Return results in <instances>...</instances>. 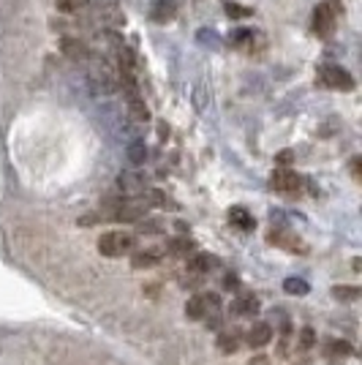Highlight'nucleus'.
<instances>
[{
	"instance_id": "obj_18",
	"label": "nucleus",
	"mask_w": 362,
	"mask_h": 365,
	"mask_svg": "<svg viewBox=\"0 0 362 365\" xmlns=\"http://www.w3.org/2000/svg\"><path fill=\"white\" fill-rule=\"evenodd\" d=\"M172 257H188L191 251H194V243L188 240V237H177V240H172L169 248H166Z\"/></svg>"
},
{
	"instance_id": "obj_12",
	"label": "nucleus",
	"mask_w": 362,
	"mask_h": 365,
	"mask_svg": "<svg viewBox=\"0 0 362 365\" xmlns=\"http://www.w3.org/2000/svg\"><path fill=\"white\" fill-rule=\"evenodd\" d=\"M229 224L237 227L240 232H254V227H257L254 215L248 213L245 207H232V210H229Z\"/></svg>"
},
{
	"instance_id": "obj_22",
	"label": "nucleus",
	"mask_w": 362,
	"mask_h": 365,
	"mask_svg": "<svg viewBox=\"0 0 362 365\" xmlns=\"http://www.w3.org/2000/svg\"><path fill=\"white\" fill-rule=\"evenodd\" d=\"M118 182H120L123 191H128V194H136V191H142V182L136 180L134 175H120V178H118Z\"/></svg>"
},
{
	"instance_id": "obj_26",
	"label": "nucleus",
	"mask_w": 362,
	"mask_h": 365,
	"mask_svg": "<svg viewBox=\"0 0 362 365\" xmlns=\"http://www.w3.org/2000/svg\"><path fill=\"white\" fill-rule=\"evenodd\" d=\"M128 155H131V161H134V164H142V161H145V155H148V150H145V145H139V142H136L134 148L128 150Z\"/></svg>"
},
{
	"instance_id": "obj_20",
	"label": "nucleus",
	"mask_w": 362,
	"mask_h": 365,
	"mask_svg": "<svg viewBox=\"0 0 362 365\" xmlns=\"http://www.w3.org/2000/svg\"><path fill=\"white\" fill-rule=\"evenodd\" d=\"M224 9H227V16H232V19H242V16H251V14H254V9L242 6V3H232V0H229Z\"/></svg>"
},
{
	"instance_id": "obj_1",
	"label": "nucleus",
	"mask_w": 362,
	"mask_h": 365,
	"mask_svg": "<svg viewBox=\"0 0 362 365\" xmlns=\"http://www.w3.org/2000/svg\"><path fill=\"white\" fill-rule=\"evenodd\" d=\"M343 14V3L341 0H321L316 9H314V22H311V31L316 38H330L335 33V25Z\"/></svg>"
},
{
	"instance_id": "obj_11",
	"label": "nucleus",
	"mask_w": 362,
	"mask_h": 365,
	"mask_svg": "<svg viewBox=\"0 0 362 365\" xmlns=\"http://www.w3.org/2000/svg\"><path fill=\"white\" fill-rule=\"evenodd\" d=\"M93 9L101 14V19L106 22H112V25H120L123 16H120V6H118V0H93Z\"/></svg>"
},
{
	"instance_id": "obj_4",
	"label": "nucleus",
	"mask_w": 362,
	"mask_h": 365,
	"mask_svg": "<svg viewBox=\"0 0 362 365\" xmlns=\"http://www.w3.org/2000/svg\"><path fill=\"white\" fill-rule=\"evenodd\" d=\"M131 248H134V235H128V232H106L98 237V251L109 259L123 257Z\"/></svg>"
},
{
	"instance_id": "obj_23",
	"label": "nucleus",
	"mask_w": 362,
	"mask_h": 365,
	"mask_svg": "<svg viewBox=\"0 0 362 365\" xmlns=\"http://www.w3.org/2000/svg\"><path fill=\"white\" fill-rule=\"evenodd\" d=\"M284 289H286L289 294H305V292H308V284L300 281V278H289L286 284H284Z\"/></svg>"
},
{
	"instance_id": "obj_8",
	"label": "nucleus",
	"mask_w": 362,
	"mask_h": 365,
	"mask_svg": "<svg viewBox=\"0 0 362 365\" xmlns=\"http://www.w3.org/2000/svg\"><path fill=\"white\" fill-rule=\"evenodd\" d=\"M348 354H351V344H348V341H341V338H330V341H324V346H321V357L330 360V363H341V360H346Z\"/></svg>"
},
{
	"instance_id": "obj_30",
	"label": "nucleus",
	"mask_w": 362,
	"mask_h": 365,
	"mask_svg": "<svg viewBox=\"0 0 362 365\" xmlns=\"http://www.w3.org/2000/svg\"><path fill=\"white\" fill-rule=\"evenodd\" d=\"M251 365H267V357H257V360H251Z\"/></svg>"
},
{
	"instance_id": "obj_19",
	"label": "nucleus",
	"mask_w": 362,
	"mask_h": 365,
	"mask_svg": "<svg viewBox=\"0 0 362 365\" xmlns=\"http://www.w3.org/2000/svg\"><path fill=\"white\" fill-rule=\"evenodd\" d=\"M128 109H131V118H134V120H148V118H150V112H148L142 98H131V101H128Z\"/></svg>"
},
{
	"instance_id": "obj_21",
	"label": "nucleus",
	"mask_w": 362,
	"mask_h": 365,
	"mask_svg": "<svg viewBox=\"0 0 362 365\" xmlns=\"http://www.w3.org/2000/svg\"><path fill=\"white\" fill-rule=\"evenodd\" d=\"M332 294H335V297H338V300H357V297H360V287H335V289H332Z\"/></svg>"
},
{
	"instance_id": "obj_7",
	"label": "nucleus",
	"mask_w": 362,
	"mask_h": 365,
	"mask_svg": "<svg viewBox=\"0 0 362 365\" xmlns=\"http://www.w3.org/2000/svg\"><path fill=\"white\" fill-rule=\"evenodd\" d=\"M229 41L237 46V49H242V52H257L259 46L264 44V38H262L257 31H251V28H240V31H234L232 36H229Z\"/></svg>"
},
{
	"instance_id": "obj_17",
	"label": "nucleus",
	"mask_w": 362,
	"mask_h": 365,
	"mask_svg": "<svg viewBox=\"0 0 362 365\" xmlns=\"http://www.w3.org/2000/svg\"><path fill=\"white\" fill-rule=\"evenodd\" d=\"M218 349L224 351V354H234V351L240 349V335L237 333H221L218 335Z\"/></svg>"
},
{
	"instance_id": "obj_25",
	"label": "nucleus",
	"mask_w": 362,
	"mask_h": 365,
	"mask_svg": "<svg viewBox=\"0 0 362 365\" xmlns=\"http://www.w3.org/2000/svg\"><path fill=\"white\" fill-rule=\"evenodd\" d=\"M58 3V9L66 11V14H71V11H79V6H82V0H55Z\"/></svg>"
},
{
	"instance_id": "obj_24",
	"label": "nucleus",
	"mask_w": 362,
	"mask_h": 365,
	"mask_svg": "<svg viewBox=\"0 0 362 365\" xmlns=\"http://www.w3.org/2000/svg\"><path fill=\"white\" fill-rule=\"evenodd\" d=\"M297 341H300V349H311V346H314V341H316V335H314L311 327H305Z\"/></svg>"
},
{
	"instance_id": "obj_29",
	"label": "nucleus",
	"mask_w": 362,
	"mask_h": 365,
	"mask_svg": "<svg viewBox=\"0 0 362 365\" xmlns=\"http://www.w3.org/2000/svg\"><path fill=\"white\" fill-rule=\"evenodd\" d=\"M227 287L229 289H234V287H237V278H234V275H229L227 278Z\"/></svg>"
},
{
	"instance_id": "obj_13",
	"label": "nucleus",
	"mask_w": 362,
	"mask_h": 365,
	"mask_svg": "<svg viewBox=\"0 0 362 365\" xmlns=\"http://www.w3.org/2000/svg\"><path fill=\"white\" fill-rule=\"evenodd\" d=\"M212 267V259L207 254H191L188 264H185V273L188 275H205Z\"/></svg>"
},
{
	"instance_id": "obj_6",
	"label": "nucleus",
	"mask_w": 362,
	"mask_h": 365,
	"mask_svg": "<svg viewBox=\"0 0 362 365\" xmlns=\"http://www.w3.org/2000/svg\"><path fill=\"white\" fill-rule=\"evenodd\" d=\"M267 243L278 245V248H286L291 254H305L308 251V245L302 243L294 232H286V229H272L270 235H267Z\"/></svg>"
},
{
	"instance_id": "obj_2",
	"label": "nucleus",
	"mask_w": 362,
	"mask_h": 365,
	"mask_svg": "<svg viewBox=\"0 0 362 365\" xmlns=\"http://www.w3.org/2000/svg\"><path fill=\"white\" fill-rule=\"evenodd\" d=\"M316 79L321 88H330V91H354V76L343 66H335V63L321 66Z\"/></svg>"
},
{
	"instance_id": "obj_27",
	"label": "nucleus",
	"mask_w": 362,
	"mask_h": 365,
	"mask_svg": "<svg viewBox=\"0 0 362 365\" xmlns=\"http://www.w3.org/2000/svg\"><path fill=\"white\" fill-rule=\"evenodd\" d=\"M291 158H294L291 150H284V153H278V155H275V164H281V169H286L289 164H291Z\"/></svg>"
},
{
	"instance_id": "obj_16",
	"label": "nucleus",
	"mask_w": 362,
	"mask_h": 365,
	"mask_svg": "<svg viewBox=\"0 0 362 365\" xmlns=\"http://www.w3.org/2000/svg\"><path fill=\"white\" fill-rule=\"evenodd\" d=\"M63 52L71 58V61H85L88 58V46L76 38H63Z\"/></svg>"
},
{
	"instance_id": "obj_5",
	"label": "nucleus",
	"mask_w": 362,
	"mask_h": 365,
	"mask_svg": "<svg viewBox=\"0 0 362 365\" xmlns=\"http://www.w3.org/2000/svg\"><path fill=\"white\" fill-rule=\"evenodd\" d=\"M270 188L278 191V194H300L302 188V178L294 175L291 169H275L270 178Z\"/></svg>"
},
{
	"instance_id": "obj_15",
	"label": "nucleus",
	"mask_w": 362,
	"mask_h": 365,
	"mask_svg": "<svg viewBox=\"0 0 362 365\" xmlns=\"http://www.w3.org/2000/svg\"><path fill=\"white\" fill-rule=\"evenodd\" d=\"M158 259H161V254L158 251H139V254H134L131 257V264H134L136 270H148V267H155L158 264Z\"/></svg>"
},
{
	"instance_id": "obj_28",
	"label": "nucleus",
	"mask_w": 362,
	"mask_h": 365,
	"mask_svg": "<svg viewBox=\"0 0 362 365\" xmlns=\"http://www.w3.org/2000/svg\"><path fill=\"white\" fill-rule=\"evenodd\" d=\"M351 175L354 180H360V158H351Z\"/></svg>"
},
{
	"instance_id": "obj_9",
	"label": "nucleus",
	"mask_w": 362,
	"mask_h": 365,
	"mask_svg": "<svg viewBox=\"0 0 362 365\" xmlns=\"http://www.w3.org/2000/svg\"><path fill=\"white\" fill-rule=\"evenodd\" d=\"M245 341H248V346L262 349V346H267V344L272 341V327H270V324H264V322H257V324L248 330Z\"/></svg>"
},
{
	"instance_id": "obj_10",
	"label": "nucleus",
	"mask_w": 362,
	"mask_h": 365,
	"mask_svg": "<svg viewBox=\"0 0 362 365\" xmlns=\"http://www.w3.org/2000/svg\"><path fill=\"white\" fill-rule=\"evenodd\" d=\"M177 14V3L175 0H152V11L150 16L158 22V25H166V22H172Z\"/></svg>"
},
{
	"instance_id": "obj_14",
	"label": "nucleus",
	"mask_w": 362,
	"mask_h": 365,
	"mask_svg": "<svg viewBox=\"0 0 362 365\" xmlns=\"http://www.w3.org/2000/svg\"><path fill=\"white\" fill-rule=\"evenodd\" d=\"M232 314H237V317H257L259 300L257 297H237V300L232 303Z\"/></svg>"
},
{
	"instance_id": "obj_3",
	"label": "nucleus",
	"mask_w": 362,
	"mask_h": 365,
	"mask_svg": "<svg viewBox=\"0 0 362 365\" xmlns=\"http://www.w3.org/2000/svg\"><path fill=\"white\" fill-rule=\"evenodd\" d=\"M218 308H221V297L215 292H202L185 303V314L188 319H210L218 314Z\"/></svg>"
}]
</instances>
